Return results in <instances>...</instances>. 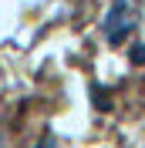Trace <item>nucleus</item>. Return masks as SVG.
I'll return each mask as SVG.
<instances>
[{
  "label": "nucleus",
  "instance_id": "nucleus-1",
  "mask_svg": "<svg viewBox=\"0 0 145 148\" xmlns=\"http://www.w3.org/2000/svg\"><path fill=\"white\" fill-rule=\"evenodd\" d=\"M132 27H135V7L128 0H115L108 17H105V37L111 44H118V40H125L132 34Z\"/></svg>",
  "mask_w": 145,
  "mask_h": 148
}]
</instances>
